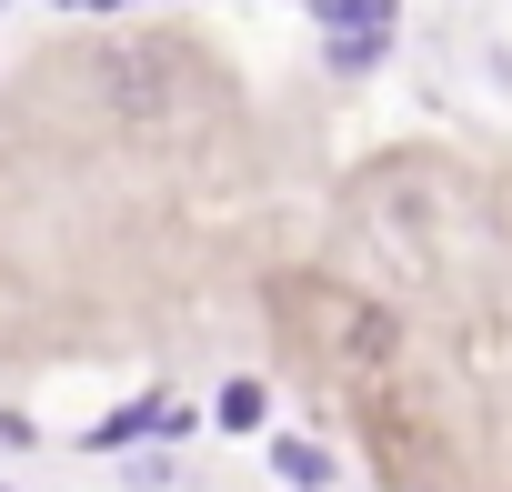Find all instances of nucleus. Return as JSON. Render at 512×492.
Segmentation results:
<instances>
[{"mask_svg":"<svg viewBox=\"0 0 512 492\" xmlns=\"http://www.w3.org/2000/svg\"><path fill=\"white\" fill-rule=\"evenodd\" d=\"M392 51V21H322V61L332 71H372Z\"/></svg>","mask_w":512,"mask_h":492,"instance_id":"1","label":"nucleus"},{"mask_svg":"<svg viewBox=\"0 0 512 492\" xmlns=\"http://www.w3.org/2000/svg\"><path fill=\"white\" fill-rule=\"evenodd\" d=\"M272 472H282L292 492H332V472H342V462H332L312 432H282V442H272Z\"/></svg>","mask_w":512,"mask_h":492,"instance_id":"2","label":"nucleus"},{"mask_svg":"<svg viewBox=\"0 0 512 492\" xmlns=\"http://www.w3.org/2000/svg\"><path fill=\"white\" fill-rule=\"evenodd\" d=\"M262 412H272V392H262V382H221V402H211V422H221V432H262Z\"/></svg>","mask_w":512,"mask_h":492,"instance_id":"3","label":"nucleus"},{"mask_svg":"<svg viewBox=\"0 0 512 492\" xmlns=\"http://www.w3.org/2000/svg\"><path fill=\"white\" fill-rule=\"evenodd\" d=\"M312 21H402V0H312Z\"/></svg>","mask_w":512,"mask_h":492,"instance_id":"4","label":"nucleus"},{"mask_svg":"<svg viewBox=\"0 0 512 492\" xmlns=\"http://www.w3.org/2000/svg\"><path fill=\"white\" fill-rule=\"evenodd\" d=\"M81 11H121V0H81Z\"/></svg>","mask_w":512,"mask_h":492,"instance_id":"5","label":"nucleus"},{"mask_svg":"<svg viewBox=\"0 0 512 492\" xmlns=\"http://www.w3.org/2000/svg\"><path fill=\"white\" fill-rule=\"evenodd\" d=\"M51 11H81V0H51Z\"/></svg>","mask_w":512,"mask_h":492,"instance_id":"6","label":"nucleus"},{"mask_svg":"<svg viewBox=\"0 0 512 492\" xmlns=\"http://www.w3.org/2000/svg\"><path fill=\"white\" fill-rule=\"evenodd\" d=\"M0 492H11V482H0Z\"/></svg>","mask_w":512,"mask_h":492,"instance_id":"7","label":"nucleus"}]
</instances>
